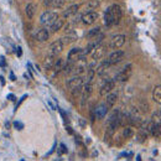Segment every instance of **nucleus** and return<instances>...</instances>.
I'll return each mask as SVG.
<instances>
[{"instance_id": "obj_1", "label": "nucleus", "mask_w": 161, "mask_h": 161, "mask_svg": "<svg viewBox=\"0 0 161 161\" xmlns=\"http://www.w3.org/2000/svg\"><path fill=\"white\" fill-rule=\"evenodd\" d=\"M121 9L119 5H112L104 14V24L110 27V26H114V25H118L119 21L121 19Z\"/></svg>"}, {"instance_id": "obj_2", "label": "nucleus", "mask_w": 161, "mask_h": 161, "mask_svg": "<svg viewBox=\"0 0 161 161\" xmlns=\"http://www.w3.org/2000/svg\"><path fill=\"white\" fill-rule=\"evenodd\" d=\"M131 73H133V66L131 64H126L125 67H123L120 71L115 75L114 80L115 82H126L130 78Z\"/></svg>"}, {"instance_id": "obj_3", "label": "nucleus", "mask_w": 161, "mask_h": 161, "mask_svg": "<svg viewBox=\"0 0 161 161\" xmlns=\"http://www.w3.org/2000/svg\"><path fill=\"white\" fill-rule=\"evenodd\" d=\"M57 18H58V14L56 11H45L41 15L40 22L42 25H51Z\"/></svg>"}, {"instance_id": "obj_4", "label": "nucleus", "mask_w": 161, "mask_h": 161, "mask_svg": "<svg viewBox=\"0 0 161 161\" xmlns=\"http://www.w3.org/2000/svg\"><path fill=\"white\" fill-rule=\"evenodd\" d=\"M84 87H83V89H82V102H80V105H82V108H84L86 107V102L89 99V97H91V94H92V92H93V84L92 83H84L83 84Z\"/></svg>"}, {"instance_id": "obj_5", "label": "nucleus", "mask_w": 161, "mask_h": 161, "mask_svg": "<svg viewBox=\"0 0 161 161\" xmlns=\"http://www.w3.org/2000/svg\"><path fill=\"white\" fill-rule=\"evenodd\" d=\"M125 43V35L123 34H119V35H114L112 39H110V42H109V47L113 48V50H118L123 47V45Z\"/></svg>"}, {"instance_id": "obj_6", "label": "nucleus", "mask_w": 161, "mask_h": 161, "mask_svg": "<svg viewBox=\"0 0 161 161\" xmlns=\"http://www.w3.org/2000/svg\"><path fill=\"white\" fill-rule=\"evenodd\" d=\"M98 19V13L97 11H87L80 16V21L84 25H93Z\"/></svg>"}, {"instance_id": "obj_7", "label": "nucleus", "mask_w": 161, "mask_h": 161, "mask_svg": "<svg viewBox=\"0 0 161 161\" xmlns=\"http://www.w3.org/2000/svg\"><path fill=\"white\" fill-rule=\"evenodd\" d=\"M124 57H125L124 51H121V50H115L113 53H110V56L107 58V61H108L110 64H117V63H119V62H121V61L124 60Z\"/></svg>"}, {"instance_id": "obj_8", "label": "nucleus", "mask_w": 161, "mask_h": 161, "mask_svg": "<svg viewBox=\"0 0 161 161\" xmlns=\"http://www.w3.org/2000/svg\"><path fill=\"white\" fill-rule=\"evenodd\" d=\"M63 48H64V45L62 43V41L60 40H56L55 42H52L51 45H50V48H48V53L50 55H58L61 53L62 51H63Z\"/></svg>"}, {"instance_id": "obj_9", "label": "nucleus", "mask_w": 161, "mask_h": 161, "mask_svg": "<svg viewBox=\"0 0 161 161\" xmlns=\"http://www.w3.org/2000/svg\"><path fill=\"white\" fill-rule=\"evenodd\" d=\"M109 109H110V107L104 102V103H102L99 104L97 108H96V110H94V115H96V118L97 119H103L105 115H107V113L109 112Z\"/></svg>"}, {"instance_id": "obj_10", "label": "nucleus", "mask_w": 161, "mask_h": 161, "mask_svg": "<svg viewBox=\"0 0 161 161\" xmlns=\"http://www.w3.org/2000/svg\"><path fill=\"white\" fill-rule=\"evenodd\" d=\"M114 87H115V80H107V82L102 86L101 91H99V94H101L102 97H105L108 93H110V92L114 89Z\"/></svg>"}, {"instance_id": "obj_11", "label": "nucleus", "mask_w": 161, "mask_h": 161, "mask_svg": "<svg viewBox=\"0 0 161 161\" xmlns=\"http://www.w3.org/2000/svg\"><path fill=\"white\" fill-rule=\"evenodd\" d=\"M83 84H84V78L80 77V76H75L73 78H71V80L67 82V87L71 91L75 89V88H77V87H82Z\"/></svg>"}, {"instance_id": "obj_12", "label": "nucleus", "mask_w": 161, "mask_h": 161, "mask_svg": "<svg viewBox=\"0 0 161 161\" xmlns=\"http://www.w3.org/2000/svg\"><path fill=\"white\" fill-rule=\"evenodd\" d=\"M105 47L104 46H102L101 43L98 45V46H96L94 48H93V51H92V58L94 61H98L103 58V56L105 55Z\"/></svg>"}, {"instance_id": "obj_13", "label": "nucleus", "mask_w": 161, "mask_h": 161, "mask_svg": "<svg viewBox=\"0 0 161 161\" xmlns=\"http://www.w3.org/2000/svg\"><path fill=\"white\" fill-rule=\"evenodd\" d=\"M78 39V36H77V34L75 32V31H69V32H67V35L66 36H63L61 41H62V43L66 46V45H69V43H72V42H75V41H77Z\"/></svg>"}, {"instance_id": "obj_14", "label": "nucleus", "mask_w": 161, "mask_h": 161, "mask_svg": "<svg viewBox=\"0 0 161 161\" xmlns=\"http://www.w3.org/2000/svg\"><path fill=\"white\" fill-rule=\"evenodd\" d=\"M78 9H80L78 5H72V6L67 8L66 10H63L62 15H63V18H71V16H75V15L78 13Z\"/></svg>"}, {"instance_id": "obj_15", "label": "nucleus", "mask_w": 161, "mask_h": 161, "mask_svg": "<svg viewBox=\"0 0 161 161\" xmlns=\"http://www.w3.org/2000/svg\"><path fill=\"white\" fill-rule=\"evenodd\" d=\"M57 56L56 55H48L47 57H46V60L43 62V67L46 68V69H51L52 67H53V64H55V62H56V58Z\"/></svg>"}, {"instance_id": "obj_16", "label": "nucleus", "mask_w": 161, "mask_h": 161, "mask_svg": "<svg viewBox=\"0 0 161 161\" xmlns=\"http://www.w3.org/2000/svg\"><path fill=\"white\" fill-rule=\"evenodd\" d=\"M25 13H26V16L29 19H32L35 16V13H36V5L32 3H29L25 8Z\"/></svg>"}, {"instance_id": "obj_17", "label": "nucleus", "mask_w": 161, "mask_h": 161, "mask_svg": "<svg viewBox=\"0 0 161 161\" xmlns=\"http://www.w3.org/2000/svg\"><path fill=\"white\" fill-rule=\"evenodd\" d=\"M62 27H63V20H62V19H58V18L50 25L51 32H57V31H60Z\"/></svg>"}, {"instance_id": "obj_18", "label": "nucleus", "mask_w": 161, "mask_h": 161, "mask_svg": "<svg viewBox=\"0 0 161 161\" xmlns=\"http://www.w3.org/2000/svg\"><path fill=\"white\" fill-rule=\"evenodd\" d=\"M101 5V1L99 0H89L87 4H86V13L87 11H94L96 9H98Z\"/></svg>"}, {"instance_id": "obj_19", "label": "nucleus", "mask_w": 161, "mask_h": 161, "mask_svg": "<svg viewBox=\"0 0 161 161\" xmlns=\"http://www.w3.org/2000/svg\"><path fill=\"white\" fill-rule=\"evenodd\" d=\"M48 37H50V32H48L47 29H41V30H39V32L36 35V39H37V41H40V42L47 41Z\"/></svg>"}, {"instance_id": "obj_20", "label": "nucleus", "mask_w": 161, "mask_h": 161, "mask_svg": "<svg viewBox=\"0 0 161 161\" xmlns=\"http://www.w3.org/2000/svg\"><path fill=\"white\" fill-rule=\"evenodd\" d=\"M160 131H161L160 121H154L153 128H151V130H150L151 135H153V136H155V138H160Z\"/></svg>"}, {"instance_id": "obj_21", "label": "nucleus", "mask_w": 161, "mask_h": 161, "mask_svg": "<svg viewBox=\"0 0 161 161\" xmlns=\"http://www.w3.org/2000/svg\"><path fill=\"white\" fill-rule=\"evenodd\" d=\"M117 101H118V93H108L107 94V101H105V103L112 108L115 103H117Z\"/></svg>"}, {"instance_id": "obj_22", "label": "nucleus", "mask_w": 161, "mask_h": 161, "mask_svg": "<svg viewBox=\"0 0 161 161\" xmlns=\"http://www.w3.org/2000/svg\"><path fill=\"white\" fill-rule=\"evenodd\" d=\"M64 64H66V61L63 60V58H57L56 62H55V64H53V71H55V73H58L61 71H63V67H64Z\"/></svg>"}, {"instance_id": "obj_23", "label": "nucleus", "mask_w": 161, "mask_h": 161, "mask_svg": "<svg viewBox=\"0 0 161 161\" xmlns=\"http://www.w3.org/2000/svg\"><path fill=\"white\" fill-rule=\"evenodd\" d=\"M153 99L158 104H161V87L160 84H158L154 91H153Z\"/></svg>"}, {"instance_id": "obj_24", "label": "nucleus", "mask_w": 161, "mask_h": 161, "mask_svg": "<svg viewBox=\"0 0 161 161\" xmlns=\"http://www.w3.org/2000/svg\"><path fill=\"white\" fill-rule=\"evenodd\" d=\"M98 34H101V27H93V29H91L87 34H86V39L87 40H93Z\"/></svg>"}, {"instance_id": "obj_25", "label": "nucleus", "mask_w": 161, "mask_h": 161, "mask_svg": "<svg viewBox=\"0 0 161 161\" xmlns=\"http://www.w3.org/2000/svg\"><path fill=\"white\" fill-rule=\"evenodd\" d=\"M80 47H75V48H72V50L68 52L67 61H73L75 58H77V60H78V55H80Z\"/></svg>"}, {"instance_id": "obj_26", "label": "nucleus", "mask_w": 161, "mask_h": 161, "mask_svg": "<svg viewBox=\"0 0 161 161\" xmlns=\"http://www.w3.org/2000/svg\"><path fill=\"white\" fill-rule=\"evenodd\" d=\"M110 66H112V64H110L108 61H104L101 66L98 67V69H97V75H99V76L104 75V73H105V72L109 69V67H110Z\"/></svg>"}, {"instance_id": "obj_27", "label": "nucleus", "mask_w": 161, "mask_h": 161, "mask_svg": "<svg viewBox=\"0 0 161 161\" xmlns=\"http://www.w3.org/2000/svg\"><path fill=\"white\" fill-rule=\"evenodd\" d=\"M147 133L144 130V129H140V131H139V134L136 135V141L138 142H144V141L147 139Z\"/></svg>"}, {"instance_id": "obj_28", "label": "nucleus", "mask_w": 161, "mask_h": 161, "mask_svg": "<svg viewBox=\"0 0 161 161\" xmlns=\"http://www.w3.org/2000/svg\"><path fill=\"white\" fill-rule=\"evenodd\" d=\"M94 76H96V71L93 68H88V75H87V77L84 80V83H92Z\"/></svg>"}, {"instance_id": "obj_29", "label": "nucleus", "mask_w": 161, "mask_h": 161, "mask_svg": "<svg viewBox=\"0 0 161 161\" xmlns=\"http://www.w3.org/2000/svg\"><path fill=\"white\" fill-rule=\"evenodd\" d=\"M134 135V130H133V128L131 126H125L124 128V131H123V136L124 138H131Z\"/></svg>"}, {"instance_id": "obj_30", "label": "nucleus", "mask_w": 161, "mask_h": 161, "mask_svg": "<svg viewBox=\"0 0 161 161\" xmlns=\"http://www.w3.org/2000/svg\"><path fill=\"white\" fill-rule=\"evenodd\" d=\"M64 1L66 0H52V6H55V8H62L63 5H64Z\"/></svg>"}, {"instance_id": "obj_31", "label": "nucleus", "mask_w": 161, "mask_h": 161, "mask_svg": "<svg viewBox=\"0 0 161 161\" xmlns=\"http://www.w3.org/2000/svg\"><path fill=\"white\" fill-rule=\"evenodd\" d=\"M140 109H141V112H144V113L146 112V113H147V112H149V104H147V103H141Z\"/></svg>"}, {"instance_id": "obj_32", "label": "nucleus", "mask_w": 161, "mask_h": 161, "mask_svg": "<svg viewBox=\"0 0 161 161\" xmlns=\"http://www.w3.org/2000/svg\"><path fill=\"white\" fill-rule=\"evenodd\" d=\"M160 121V110H156L154 114H153V121Z\"/></svg>"}, {"instance_id": "obj_33", "label": "nucleus", "mask_w": 161, "mask_h": 161, "mask_svg": "<svg viewBox=\"0 0 161 161\" xmlns=\"http://www.w3.org/2000/svg\"><path fill=\"white\" fill-rule=\"evenodd\" d=\"M14 126H15V129L21 130V129L24 128V124H22V123H20V121H15V123H14Z\"/></svg>"}, {"instance_id": "obj_34", "label": "nucleus", "mask_w": 161, "mask_h": 161, "mask_svg": "<svg viewBox=\"0 0 161 161\" xmlns=\"http://www.w3.org/2000/svg\"><path fill=\"white\" fill-rule=\"evenodd\" d=\"M42 3H43L45 6H50L52 4V0H42Z\"/></svg>"}, {"instance_id": "obj_35", "label": "nucleus", "mask_w": 161, "mask_h": 161, "mask_svg": "<svg viewBox=\"0 0 161 161\" xmlns=\"http://www.w3.org/2000/svg\"><path fill=\"white\" fill-rule=\"evenodd\" d=\"M0 66H5V62H4V57H1V60H0Z\"/></svg>"}]
</instances>
